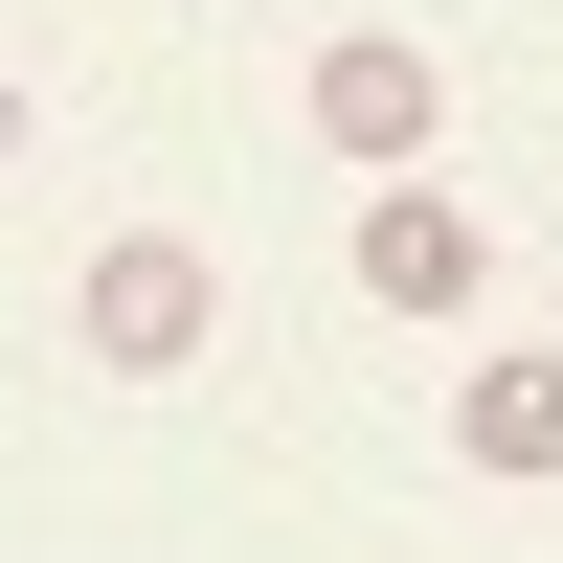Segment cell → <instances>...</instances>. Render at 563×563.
Segmentation results:
<instances>
[{"instance_id": "cell-2", "label": "cell", "mask_w": 563, "mask_h": 563, "mask_svg": "<svg viewBox=\"0 0 563 563\" xmlns=\"http://www.w3.org/2000/svg\"><path fill=\"white\" fill-rule=\"evenodd\" d=\"M429 135H451V68L406 23H339L316 45V158H361V180H429Z\"/></svg>"}, {"instance_id": "cell-3", "label": "cell", "mask_w": 563, "mask_h": 563, "mask_svg": "<svg viewBox=\"0 0 563 563\" xmlns=\"http://www.w3.org/2000/svg\"><path fill=\"white\" fill-rule=\"evenodd\" d=\"M339 271H361L384 316H474V294H496V225L451 203V180H361V225H339Z\"/></svg>"}, {"instance_id": "cell-5", "label": "cell", "mask_w": 563, "mask_h": 563, "mask_svg": "<svg viewBox=\"0 0 563 563\" xmlns=\"http://www.w3.org/2000/svg\"><path fill=\"white\" fill-rule=\"evenodd\" d=\"M0 158H23V90H0Z\"/></svg>"}, {"instance_id": "cell-4", "label": "cell", "mask_w": 563, "mask_h": 563, "mask_svg": "<svg viewBox=\"0 0 563 563\" xmlns=\"http://www.w3.org/2000/svg\"><path fill=\"white\" fill-rule=\"evenodd\" d=\"M451 451L474 474H563V361H474L451 384Z\"/></svg>"}, {"instance_id": "cell-1", "label": "cell", "mask_w": 563, "mask_h": 563, "mask_svg": "<svg viewBox=\"0 0 563 563\" xmlns=\"http://www.w3.org/2000/svg\"><path fill=\"white\" fill-rule=\"evenodd\" d=\"M68 339L113 361V384H180V361L225 339V271L180 249V225H113V249H90V294H68Z\"/></svg>"}]
</instances>
